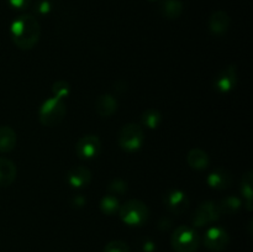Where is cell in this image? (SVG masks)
<instances>
[{
  "instance_id": "obj_1",
  "label": "cell",
  "mask_w": 253,
  "mask_h": 252,
  "mask_svg": "<svg viewBox=\"0 0 253 252\" xmlns=\"http://www.w3.org/2000/svg\"><path fill=\"white\" fill-rule=\"evenodd\" d=\"M12 42L22 51L32 49L41 36V26L34 15L25 14L17 17L10 27Z\"/></svg>"
},
{
  "instance_id": "obj_2",
  "label": "cell",
  "mask_w": 253,
  "mask_h": 252,
  "mask_svg": "<svg viewBox=\"0 0 253 252\" xmlns=\"http://www.w3.org/2000/svg\"><path fill=\"white\" fill-rule=\"evenodd\" d=\"M119 214L121 220L128 226H141L150 217V210L142 200L130 199L120 205Z\"/></svg>"
},
{
  "instance_id": "obj_3",
  "label": "cell",
  "mask_w": 253,
  "mask_h": 252,
  "mask_svg": "<svg viewBox=\"0 0 253 252\" xmlns=\"http://www.w3.org/2000/svg\"><path fill=\"white\" fill-rule=\"evenodd\" d=\"M67 114V106L64 100L52 96L42 103L39 110V120L43 126L51 127L57 125L64 119Z\"/></svg>"
},
{
  "instance_id": "obj_4",
  "label": "cell",
  "mask_w": 253,
  "mask_h": 252,
  "mask_svg": "<svg viewBox=\"0 0 253 252\" xmlns=\"http://www.w3.org/2000/svg\"><path fill=\"white\" fill-rule=\"evenodd\" d=\"M118 142L121 150L126 152H135L142 147L145 142V131L142 126L135 123H128L119 131Z\"/></svg>"
},
{
  "instance_id": "obj_5",
  "label": "cell",
  "mask_w": 253,
  "mask_h": 252,
  "mask_svg": "<svg viewBox=\"0 0 253 252\" xmlns=\"http://www.w3.org/2000/svg\"><path fill=\"white\" fill-rule=\"evenodd\" d=\"M170 242L175 252H195L199 249L200 237L194 227L182 225L174 230Z\"/></svg>"
},
{
  "instance_id": "obj_6",
  "label": "cell",
  "mask_w": 253,
  "mask_h": 252,
  "mask_svg": "<svg viewBox=\"0 0 253 252\" xmlns=\"http://www.w3.org/2000/svg\"><path fill=\"white\" fill-rule=\"evenodd\" d=\"M220 216H221V212H220L216 203L211 202V200H207V202H203L202 204L198 205V208L195 209L194 214L192 216L193 226H205V225L217 221Z\"/></svg>"
},
{
  "instance_id": "obj_7",
  "label": "cell",
  "mask_w": 253,
  "mask_h": 252,
  "mask_svg": "<svg viewBox=\"0 0 253 252\" xmlns=\"http://www.w3.org/2000/svg\"><path fill=\"white\" fill-rule=\"evenodd\" d=\"M237 85V68L235 64L225 67L215 76L212 86L220 94H227Z\"/></svg>"
},
{
  "instance_id": "obj_8",
  "label": "cell",
  "mask_w": 253,
  "mask_h": 252,
  "mask_svg": "<svg viewBox=\"0 0 253 252\" xmlns=\"http://www.w3.org/2000/svg\"><path fill=\"white\" fill-rule=\"evenodd\" d=\"M101 151V141L95 135H85L78 140L76 153L82 160H93Z\"/></svg>"
},
{
  "instance_id": "obj_9",
  "label": "cell",
  "mask_w": 253,
  "mask_h": 252,
  "mask_svg": "<svg viewBox=\"0 0 253 252\" xmlns=\"http://www.w3.org/2000/svg\"><path fill=\"white\" fill-rule=\"evenodd\" d=\"M163 204L168 211L174 215H180L189 207V198L183 190L170 189L163 195Z\"/></svg>"
},
{
  "instance_id": "obj_10",
  "label": "cell",
  "mask_w": 253,
  "mask_h": 252,
  "mask_svg": "<svg viewBox=\"0 0 253 252\" xmlns=\"http://www.w3.org/2000/svg\"><path fill=\"white\" fill-rule=\"evenodd\" d=\"M203 242H204L207 249L212 250V251H221V250H225L227 247L230 242V237L226 230L219 226H214L207 230L204 237H203Z\"/></svg>"
},
{
  "instance_id": "obj_11",
  "label": "cell",
  "mask_w": 253,
  "mask_h": 252,
  "mask_svg": "<svg viewBox=\"0 0 253 252\" xmlns=\"http://www.w3.org/2000/svg\"><path fill=\"white\" fill-rule=\"evenodd\" d=\"M66 178L71 187L84 188L90 184L93 175H91L89 168L84 167V166H77V167H73L68 170Z\"/></svg>"
},
{
  "instance_id": "obj_12",
  "label": "cell",
  "mask_w": 253,
  "mask_h": 252,
  "mask_svg": "<svg viewBox=\"0 0 253 252\" xmlns=\"http://www.w3.org/2000/svg\"><path fill=\"white\" fill-rule=\"evenodd\" d=\"M207 183L210 188L216 190H224L232 184V174L227 169L217 168L212 170L207 178Z\"/></svg>"
},
{
  "instance_id": "obj_13",
  "label": "cell",
  "mask_w": 253,
  "mask_h": 252,
  "mask_svg": "<svg viewBox=\"0 0 253 252\" xmlns=\"http://www.w3.org/2000/svg\"><path fill=\"white\" fill-rule=\"evenodd\" d=\"M230 19L229 15L225 11H215L211 14L209 19V30L214 36H222L226 34L230 29Z\"/></svg>"
},
{
  "instance_id": "obj_14",
  "label": "cell",
  "mask_w": 253,
  "mask_h": 252,
  "mask_svg": "<svg viewBox=\"0 0 253 252\" xmlns=\"http://www.w3.org/2000/svg\"><path fill=\"white\" fill-rule=\"evenodd\" d=\"M118 110V100L111 94H101L95 101V111L101 118H110Z\"/></svg>"
},
{
  "instance_id": "obj_15",
  "label": "cell",
  "mask_w": 253,
  "mask_h": 252,
  "mask_svg": "<svg viewBox=\"0 0 253 252\" xmlns=\"http://www.w3.org/2000/svg\"><path fill=\"white\" fill-rule=\"evenodd\" d=\"M16 166L11 160L0 157V187H9L16 179Z\"/></svg>"
},
{
  "instance_id": "obj_16",
  "label": "cell",
  "mask_w": 253,
  "mask_h": 252,
  "mask_svg": "<svg viewBox=\"0 0 253 252\" xmlns=\"http://www.w3.org/2000/svg\"><path fill=\"white\" fill-rule=\"evenodd\" d=\"M188 165L197 170H203L209 167L210 157L204 150L200 148H193L187 155Z\"/></svg>"
},
{
  "instance_id": "obj_17",
  "label": "cell",
  "mask_w": 253,
  "mask_h": 252,
  "mask_svg": "<svg viewBox=\"0 0 253 252\" xmlns=\"http://www.w3.org/2000/svg\"><path fill=\"white\" fill-rule=\"evenodd\" d=\"M16 142V132L10 126H0V153L11 152Z\"/></svg>"
},
{
  "instance_id": "obj_18",
  "label": "cell",
  "mask_w": 253,
  "mask_h": 252,
  "mask_svg": "<svg viewBox=\"0 0 253 252\" xmlns=\"http://www.w3.org/2000/svg\"><path fill=\"white\" fill-rule=\"evenodd\" d=\"M160 11L166 19L175 20L182 15L183 4L180 0H162L160 4Z\"/></svg>"
},
{
  "instance_id": "obj_19",
  "label": "cell",
  "mask_w": 253,
  "mask_h": 252,
  "mask_svg": "<svg viewBox=\"0 0 253 252\" xmlns=\"http://www.w3.org/2000/svg\"><path fill=\"white\" fill-rule=\"evenodd\" d=\"M217 207H219L221 215L236 214L240 210V208L242 207V200L239 197H236V195H230V197L224 198Z\"/></svg>"
},
{
  "instance_id": "obj_20",
  "label": "cell",
  "mask_w": 253,
  "mask_h": 252,
  "mask_svg": "<svg viewBox=\"0 0 253 252\" xmlns=\"http://www.w3.org/2000/svg\"><path fill=\"white\" fill-rule=\"evenodd\" d=\"M253 173L251 170L246 172L242 177L241 180V194L244 195V198L246 199V209L252 210V198H253Z\"/></svg>"
},
{
  "instance_id": "obj_21",
  "label": "cell",
  "mask_w": 253,
  "mask_h": 252,
  "mask_svg": "<svg viewBox=\"0 0 253 252\" xmlns=\"http://www.w3.org/2000/svg\"><path fill=\"white\" fill-rule=\"evenodd\" d=\"M120 209V202H119L118 197L114 194H106L101 198L100 200V210L105 215H114L119 211Z\"/></svg>"
},
{
  "instance_id": "obj_22",
  "label": "cell",
  "mask_w": 253,
  "mask_h": 252,
  "mask_svg": "<svg viewBox=\"0 0 253 252\" xmlns=\"http://www.w3.org/2000/svg\"><path fill=\"white\" fill-rule=\"evenodd\" d=\"M141 121H142V125L153 130V128H157L161 125V123H162V114L157 109H147L142 114Z\"/></svg>"
},
{
  "instance_id": "obj_23",
  "label": "cell",
  "mask_w": 253,
  "mask_h": 252,
  "mask_svg": "<svg viewBox=\"0 0 253 252\" xmlns=\"http://www.w3.org/2000/svg\"><path fill=\"white\" fill-rule=\"evenodd\" d=\"M71 94V85L66 81H58L52 85V95L64 100Z\"/></svg>"
},
{
  "instance_id": "obj_24",
  "label": "cell",
  "mask_w": 253,
  "mask_h": 252,
  "mask_svg": "<svg viewBox=\"0 0 253 252\" xmlns=\"http://www.w3.org/2000/svg\"><path fill=\"white\" fill-rule=\"evenodd\" d=\"M108 190L110 194L114 195H123L127 193V183L125 180L120 179V178H116L113 182L109 184Z\"/></svg>"
},
{
  "instance_id": "obj_25",
  "label": "cell",
  "mask_w": 253,
  "mask_h": 252,
  "mask_svg": "<svg viewBox=\"0 0 253 252\" xmlns=\"http://www.w3.org/2000/svg\"><path fill=\"white\" fill-rule=\"evenodd\" d=\"M104 252H131L130 247L127 246V244L120 240H114L110 241L104 249Z\"/></svg>"
},
{
  "instance_id": "obj_26",
  "label": "cell",
  "mask_w": 253,
  "mask_h": 252,
  "mask_svg": "<svg viewBox=\"0 0 253 252\" xmlns=\"http://www.w3.org/2000/svg\"><path fill=\"white\" fill-rule=\"evenodd\" d=\"M52 10V2L49 0H39L35 4V11L39 15H47Z\"/></svg>"
},
{
  "instance_id": "obj_27",
  "label": "cell",
  "mask_w": 253,
  "mask_h": 252,
  "mask_svg": "<svg viewBox=\"0 0 253 252\" xmlns=\"http://www.w3.org/2000/svg\"><path fill=\"white\" fill-rule=\"evenodd\" d=\"M10 6L16 10H25L29 7L31 0H7Z\"/></svg>"
},
{
  "instance_id": "obj_28",
  "label": "cell",
  "mask_w": 253,
  "mask_h": 252,
  "mask_svg": "<svg viewBox=\"0 0 253 252\" xmlns=\"http://www.w3.org/2000/svg\"><path fill=\"white\" fill-rule=\"evenodd\" d=\"M85 203H86V199L83 197V195H81V194L74 195V197L72 198V200H71V205L73 208H82V207H84V205H85Z\"/></svg>"
},
{
  "instance_id": "obj_29",
  "label": "cell",
  "mask_w": 253,
  "mask_h": 252,
  "mask_svg": "<svg viewBox=\"0 0 253 252\" xmlns=\"http://www.w3.org/2000/svg\"><path fill=\"white\" fill-rule=\"evenodd\" d=\"M156 250V244L151 240L146 239L142 242V251L143 252H153Z\"/></svg>"
},
{
  "instance_id": "obj_30",
  "label": "cell",
  "mask_w": 253,
  "mask_h": 252,
  "mask_svg": "<svg viewBox=\"0 0 253 252\" xmlns=\"http://www.w3.org/2000/svg\"><path fill=\"white\" fill-rule=\"evenodd\" d=\"M148 1H151V2H155V1H157V0H148Z\"/></svg>"
}]
</instances>
